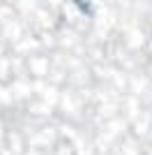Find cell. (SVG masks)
I'll return each instance as SVG.
<instances>
[{
	"mask_svg": "<svg viewBox=\"0 0 152 155\" xmlns=\"http://www.w3.org/2000/svg\"><path fill=\"white\" fill-rule=\"evenodd\" d=\"M69 2L83 14V16H92V14H95V9H92V2H90V0H69Z\"/></svg>",
	"mask_w": 152,
	"mask_h": 155,
	"instance_id": "1",
	"label": "cell"
}]
</instances>
